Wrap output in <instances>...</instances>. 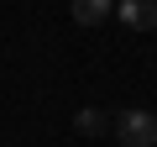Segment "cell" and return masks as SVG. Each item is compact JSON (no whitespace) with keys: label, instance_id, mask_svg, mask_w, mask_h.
<instances>
[{"label":"cell","instance_id":"3","mask_svg":"<svg viewBox=\"0 0 157 147\" xmlns=\"http://www.w3.org/2000/svg\"><path fill=\"white\" fill-rule=\"evenodd\" d=\"M115 16V0H73V21L78 26H105Z\"/></svg>","mask_w":157,"mask_h":147},{"label":"cell","instance_id":"1","mask_svg":"<svg viewBox=\"0 0 157 147\" xmlns=\"http://www.w3.org/2000/svg\"><path fill=\"white\" fill-rule=\"evenodd\" d=\"M115 142L121 147H157V116L147 110V105H126V110H115Z\"/></svg>","mask_w":157,"mask_h":147},{"label":"cell","instance_id":"4","mask_svg":"<svg viewBox=\"0 0 157 147\" xmlns=\"http://www.w3.org/2000/svg\"><path fill=\"white\" fill-rule=\"evenodd\" d=\"M110 126H115V116H105L100 105H84V110L73 116V131H78V137H105Z\"/></svg>","mask_w":157,"mask_h":147},{"label":"cell","instance_id":"2","mask_svg":"<svg viewBox=\"0 0 157 147\" xmlns=\"http://www.w3.org/2000/svg\"><path fill=\"white\" fill-rule=\"evenodd\" d=\"M115 16L131 32H152L157 26V0H115Z\"/></svg>","mask_w":157,"mask_h":147}]
</instances>
